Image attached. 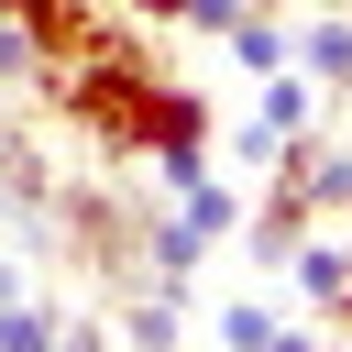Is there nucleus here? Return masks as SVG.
Segmentation results:
<instances>
[{
	"label": "nucleus",
	"instance_id": "9d476101",
	"mask_svg": "<svg viewBox=\"0 0 352 352\" xmlns=\"http://www.w3.org/2000/svg\"><path fill=\"white\" fill-rule=\"evenodd\" d=\"M132 11H143V22H165V11H176V0H132Z\"/></svg>",
	"mask_w": 352,
	"mask_h": 352
},
{
	"label": "nucleus",
	"instance_id": "9b49d317",
	"mask_svg": "<svg viewBox=\"0 0 352 352\" xmlns=\"http://www.w3.org/2000/svg\"><path fill=\"white\" fill-rule=\"evenodd\" d=\"M297 11H352V0H297Z\"/></svg>",
	"mask_w": 352,
	"mask_h": 352
},
{
	"label": "nucleus",
	"instance_id": "f257e3e1",
	"mask_svg": "<svg viewBox=\"0 0 352 352\" xmlns=\"http://www.w3.org/2000/svg\"><path fill=\"white\" fill-rule=\"evenodd\" d=\"M154 77H165L154 44L121 33V22H99V33H88L77 55H55L33 88H44V110H55L66 132H88L110 165H132V154H143V99H154Z\"/></svg>",
	"mask_w": 352,
	"mask_h": 352
},
{
	"label": "nucleus",
	"instance_id": "423d86ee",
	"mask_svg": "<svg viewBox=\"0 0 352 352\" xmlns=\"http://www.w3.org/2000/svg\"><path fill=\"white\" fill-rule=\"evenodd\" d=\"M297 66L319 88H352V11H308L297 22Z\"/></svg>",
	"mask_w": 352,
	"mask_h": 352
},
{
	"label": "nucleus",
	"instance_id": "7ed1b4c3",
	"mask_svg": "<svg viewBox=\"0 0 352 352\" xmlns=\"http://www.w3.org/2000/svg\"><path fill=\"white\" fill-rule=\"evenodd\" d=\"M319 99H330V88H319L308 66H275V77H264V99H253V132L297 143V132H319Z\"/></svg>",
	"mask_w": 352,
	"mask_h": 352
},
{
	"label": "nucleus",
	"instance_id": "f03ea898",
	"mask_svg": "<svg viewBox=\"0 0 352 352\" xmlns=\"http://www.w3.org/2000/svg\"><path fill=\"white\" fill-rule=\"evenodd\" d=\"M275 275H286L308 308H330V297L352 286V231H319V220H308V231L286 242V264H275Z\"/></svg>",
	"mask_w": 352,
	"mask_h": 352
},
{
	"label": "nucleus",
	"instance_id": "1a4fd4ad",
	"mask_svg": "<svg viewBox=\"0 0 352 352\" xmlns=\"http://www.w3.org/2000/svg\"><path fill=\"white\" fill-rule=\"evenodd\" d=\"M242 11H253V0H176L165 22H176V33H209V44H220V33L242 22Z\"/></svg>",
	"mask_w": 352,
	"mask_h": 352
},
{
	"label": "nucleus",
	"instance_id": "20e7f679",
	"mask_svg": "<svg viewBox=\"0 0 352 352\" xmlns=\"http://www.w3.org/2000/svg\"><path fill=\"white\" fill-rule=\"evenodd\" d=\"M220 44H231V66H242V77H275V66H297V22H275L264 0H253V11H242Z\"/></svg>",
	"mask_w": 352,
	"mask_h": 352
},
{
	"label": "nucleus",
	"instance_id": "0eeeda50",
	"mask_svg": "<svg viewBox=\"0 0 352 352\" xmlns=\"http://www.w3.org/2000/svg\"><path fill=\"white\" fill-rule=\"evenodd\" d=\"M176 209H187V220H198V231H209V242H231V231H242V187H231V176H220V165H209V176H198V187H176Z\"/></svg>",
	"mask_w": 352,
	"mask_h": 352
},
{
	"label": "nucleus",
	"instance_id": "6e6552de",
	"mask_svg": "<svg viewBox=\"0 0 352 352\" xmlns=\"http://www.w3.org/2000/svg\"><path fill=\"white\" fill-rule=\"evenodd\" d=\"M121 330H132V341H176V330H187V297H165V286H154V297H132V308H121Z\"/></svg>",
	"mask_w": 352,
	"mask_h": 352
},
{
	"label": "nucleus",
	"instance_id": "39448f33",
	"mask_svg": "<svg viewBox=\"0 0 352 352\" xmlns=\"http://www.w3.org/2000/svg\"><path fill=\"white\" fill-rule=\"evenodd\" d=\"M209 330H220L231 352H286V341H308V330H297V319H286L275 297H231V308H220Z\"/></svg>",
	"mask_w": 352,
	"mask_h": 352
}]
</instances>
